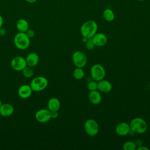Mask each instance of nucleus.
<instances>
[{
	"label": "nucleus",
	"mask_w": 150,
	"mask_h": 150,
	"mask_svg": "<svg viewBox=\"0 0 150 150\" xmlns=\"http://www.w3.org/2000/svg\"><path fill=\"white\" fill-rule=\"evenodd\" d=\"M98 25L94 21H87L82 24L80 28V33L83 37L87 39L92 38L97 33Z\"/></svg>",
	"instance_id": "nucleus-1"
},
{
	"label": "nucleus",
	"mask_w": 150,
	"mask_h": 150,
	"mask_svg": "<svg viewBox=\"0 0 150 150\" xmlns=\"http://www.w3.org/2000/svg\"><path fill=\"white\" fill-rule=\"evenodd\" d=\"M13 43L17 49L26 50L29 47L30 40L25 32H19L13 38Z\"/></svg>",
	"instance_id": "nucleus-2"
},
{
	"label": "nucleus",
	"mask_w": 150,
	"mask_h": 150,
	"mask_svg": "<svg viewBox=\"0 0 150 150\" xmlns=\"http://www.w3.org/2000/svg\"><path fill=\"white\" fill-rule=\"evenodd\" d=\"M129 126L131 131L137 134H143L145 132L148 128L146 121L141 117L133 118L129 123Z\"/></svg>",
	"instance_id": "nucleus-3"
},
{
	"label": "nucleus",
	"mask_w": 150,
	"mask_h": 150,
	"mask_svg": "<svg viewBox=\"0 0 150 150\" xmlns=\"http://www.w3.org/2000/svg\"><path fill=\"white\" fill-rule=\"evenodd\" d=\"M29 85L33 91L39 92L46 89L48 86V80L46 77L39 76L34 77Z\"/></svg>",
	"instance_id": "nucleus-4"
},
{
	"label": "nucleus",
	"mask_w": 150,
	"mask_h": 150,
	"mask_svg": "<svg viewBox=\"0 0 150 150\" xmlns=\"http://www.w3.org/2000/svg\"><path fill=\"white\" fill-rule=\"evenodd\" d=\"M105 70L104 67L100 64H95L93 65L90 69V74L91 78L96 81H98L104 79L105 76Z\"/></svg>",
	"instance_id": "nucleus-5"
},
{
	"label": "nucleus",
	"mask_w": 150,
	"mask_h": 150,
	"mask_svg": "<svg viewBox=\"0 0 150 150\" xmlns=\"http://www.w3.org/2000/svg\"><path fill=\"white\" fill-rule=\"evenodd\" d=\"M84 130L90 137H95L99 131V126L97 122L93 119H88L84 123Z\"/></svg>",
	"instance_id": "nucleus-6"
},
{
	"label": "nucleus",
	"mask_w": 150,
	"mask_h": 150,
	"mask_svg": "<svg viewBox=\"0 0 150 150\" xmlns=\"http://www.w3.org/2000/svg\"><path fill=\"white\" fill-rule=\"evenodd\" d=\"M72 60L76 67H84L87 62V58L84 53L80 50L75 51L72 55Z\"/></svg>",
	"instance_id": "nucleus-7"
},
{
	"label": "nucleus",
	"mask_w": 150,
	"mask_h": 150,
	"mask_svg": "<svg viewBox=\"0 0 150 150\" xmlns=\"http://www.w3.org/2000/svg\"><path fill=\"white\" fill-rule=\"evenodd\" d=\"M35 118L39 123H46L52 119L51 111L47 108L40 109L36 112Z\"/></svg>",
	"instance_id": "nucleus-8"
},
{
	"label": "nucleus",
	"mask_w": 150,
	"mask_h": 150,
	"mask_svg": "<svg viewBox=\"0 0 150 150\" xmlns=\"http://www.w3.org/2000/svg\"><path fill=\"white\" fill-rule=\"evenodd\" d=\"M11 66L15 71H22L27 66L25 58L21 56L14 57L11 62Z\"/></svg>",
	"instance_id": "nucleus-9"
},
{
	"label": "nucleus",
	"mask_w": 150,
	"mask_h": 150,
	"mask_svg": "<svg viewBox=\"0 0 150 150\" xmlns=\"http://www.w3.org/2000/svg\"><path fill=\"white\" fill-rule=\"evenodd\" d=\"M115 131L117 135L120 136H125L131 132L129 124L126 122H120L116 125Z\"/></svg>",
	"instance_id": "nucleus-10"
},
{
	"label": "nucleus",
	"mask_w": 150,
	"mask_h": 150,
	"mask_svg": "<svg viewBox=\"0 0 150 150\" xmlns=\"http://www.w3.org/2000/svg\"><path fill=\"white\" fill-rule=\"evenodd\" d=\"M32 92L33 91L30 85L28 84H23L21 86L18 90V96L21 98L23 99L29 98L31 96Z\"/></svg>",
	"instance_id": "nucleus-11"
},
{
	"label": "nucleus",
	"mask_w": 150,
	"mask_h": 150,
	"mask_svg": "<svg viewBox=\"0 0 150 150\" xmlns=\"http://www.w3.org/2000/svg\"><path fill=\"white\" fill-rule=\"evenodd\" d=\"M91 39L95 46L98 47L103 46L107 42V36L103 33H96Z\"/></svg>",
	"instance_id": "nucleus-12"
},
{
	"label": "nucleus",
	"mask_w": 150,
	"mask_h": 150,
	"mask_svg": "<svg viewBox=\"0 0 150 150\" xmlns=\"http://www.w3.org/2000/svg\"><path fill=\"white\" fill-rule=\"evenodd\" d=\"M14 112V107L9 103H4L0 107V115L4 117L11 116Z\"/></svg>",
	"instance_id": "nucleus-13"
},
{
	"label": "nucleus",
	"mask_w": 150,
	"mask_h": 150,
	"mask_svg": "<svg viewBox=\"0 0 150 150\" xmlns=\"http://www.w3.org/2000/svg\"><path fill=\"white\" fill-rule=\"evenodd\" d=\"M27 66L33 67H35L39 63V55L35 52L29 53L25 58Z\"/></svg>",
	"instance_id": "nucleus-14"
},
{
	"label": "nucleus",
	"mask_w": 150,
	"mask_h": 150,
	"mask_svg": "<svg viewBox=\"0 0 150 150\" xmlns=\"http://www.w3.org/2000/svg\"><path fill=\"white\" fill-rule=\"evenodd\" d=\"M47 107L51 112L58 111L60 108V101L56 97H52L47 101Z\"/></svg>",
	"instance_id": "nucleus-15"
},
{
	"label": "nucleus",
	"mask_w": 150,
	"mask_h": 150,
	"mask_svg": "<svg viewBox=\"0 0 150 150\" xmlns=\"http://www.w3.org/2000/svg\"><path fill=\"white\" fill-rule=\"evenodd\" d=\"M98 85V90L103 93H109L111 91L112 86L111 83L106 80H101L98 81L97 83Z\"/></svg>",
	"instance_id": "nucleus-16"
},
{
	"label": "nucleus",
	"mask_w": 150,
	"mask_h": 150,
	"mask_svg": "<svg viewBox=\"0 0 150 150\" xmlns=\"http://www.w3.org/2000/svg\"><path fill=\"white\" fill-rule=\"evenodd\" d=\"M88 97L90 103L94 105H98L101 102V94L97 90L90 91Z\"/></svg>",
	"instance_id": "nucleus-17"
},
{
	"label": "nucleus",
	"mask_w": 150,
	"mask_h": 150,
	"mask_svg": "<svg viewBox=\"0 0 150 150\" xmlns=\"http://www.w3.org/2000/svg\"><path fill=\"white\" fill-rule=\"evenodd\" d=\"M17 30L20 32H26L29 29V23L25 19H19L16 23Z\"/></svg>",
	"instance_id": "nucleus-18"
},
{
	"label": "nucleus",
	"mask_w": 150,
	"mask_h": 150,
	"mask_svg": "<svg viewBox=\"0 0 150 150\" xmlns=\"http://www.w3.org/2000/svg\"><path fill=\"white\" fill-rule=\"evenodd\" d=\"M103 18H104V19L107 22L112 21L115 18V15H114L113 11L109 8H106L103 11Z\"/></svg>",
	"instance_id": "nucleus-19"
},
{
	"label": "nucleus",
	"mask_w": 150,
	"mask_h": 150,
	"mask_svg": "<svg viewBox=\"0 0 150 150\" xmlns=\"http://www.w3.org/2000/svg\"><path fill=\"white\" fill-rule=\"evenodd\" d=\"M73 77L76 80H81L84 77V71L81 67H76L73 73Z\"/></svg>",
	"instance_id": "nucleus-20"
},
{
	"label": "nucleus",
	"mask_w": 150,
	"mask_h": 150,
	"mask_svg": "<svg viewBox=\"0 0 150 150\" xmlns=\"http://www.w3.org/2000/svg\"><path fill=\"white\" fill-rule=\"evenodd\" d=\"M33 67L26 66L21 71L22 73V75L26 78H30L33 76L34 74Z\"/></svg>",
	"instance_id": "nucleus-21"
},
{
	"label": "nucleus",
	"mask_w": 150,
	"mask_h": 150,
	"mask_svg": "<svg viewBox=\"0 0 150 150\" xmlns=\"http://www.w3.org/2000/svg\"><path fill=\"white\" fill-rule=\"evenodd\" d=\"M122 148L124 150H135L137 149V145L135 142L128 141L123 144Z\"/></svg>",
	"instance_id": "nucleus-22"
},
{
	"label": "nucleus",
	"mask_w": 150,
	"mask_h": 150,
	"mask_svg": "<svg viewBox=\"0 0 150 150\" xmlns=\"http://www.w3.org/2000/svg\"><path fill=\"white\" fill-rule=\"evenodd\" d=\"M87 88L90 90V91H94V90H97L98 88V85H97V83L96 81L94 80V81H91L89 83H88V84H87Z\"/></svg>",
	"instance_id": "nucleus-23"
},
{
	"label": "nucleus",
	"mask_w": 150,
	"mask_h": 150,
	"mask_svg": "<svg viewBox=\"0 0 150 150\" xmlns=\"http://www.w3.org/2000/svg\"><path fill=\"white\" fill-rule=\"evenodd\" d=\"M85 45H86V47L88 49V50H91L93 49L94 48V47L96 46L94 44L92 39H88L87 40V41L85 42Z\"/></svg>",
	"instance_id": "nucleus-24"
},
{
	"label": "nucleus",
	"mask_w": 150,
	"mask_h": 150,
	"mask_svg": "<svg viewBox=\"0 0 150 150\" xmlns=\"http://www.w3.org/2000/svg\"><path fill=\"white\" fill-rule=\"evenodd\" d=\"M26 34L27 35V36L30 39V38H32L34 36H35V32L34 30H33L32 29H29L26 32Z\"/></svg>",
	"instance_id": "nucleus-25"
},
{
	"label": "nucleus",
	"mask_w": 150,
	"mask_h": 150,
	"mask_svg": "<svg viewBox=\"0 0 150 150\" xmlns=\"http://www.w3.org/2000/svg\"><path fill=\"white\" fill-rule=\"evenodd\" d=\"M51 115H52V118H56L59 116V114L57 111L51 112Z\"/></svg>",
	"instance_id": "nucleus-26"
},
{
	"label": "nucleus",
	"mask_w": 150,
	"mask_h": 150,
	"mask_svg": "<svg viewBox=\"0 0 150 150\" xmlns=\"http://www.w3.org/2000/svg\"><path fill=\"white\" fill-rule=\"evenodd\" d=\"M137 149V150H148V149H149V148H148V147L145 146L140 145V146H138V147L137 148V149Z\"/></svg>",
	"instance_id": "nucleus-27"
},
{
	"label": "nucleus",
	"mask_w": 150,
	"mask_h": 150,
	"mask_svg": "<svg viewBox=\"0 0 150 150\" xmlns=\"http://www.w3.org/2000/svg\"><path fill=\"white\" fill-rule=\"evenodd\" d=\"M135 143L137 146H140V145H142V141L141 139H137V140L135 141Z\"/></svg>",
	"instance_id": "nucleus-28"
},
{
	"label": "nucleus",
	"mask_w": 150,
	"mask_h": 150,
	"mask_svg": "<svg viewBox=\"0 0 150 150\" xmlns=\"http://www.w3.org/2000/svg\"><path fill=\"white\" fill-rule=\"evenodd\" d=\"M6 33V30L2 28H0V35L4 36Z\"/></svg>",
	"instance_id": "nucleus-29"
},
{
	"label": "nucleus",
	"mask_w": 150,
	"mask_h": 150,
	"mask_svg": "<svg viewBox=\"0 0 150 150\" xmlns=\"http://www.w3.org/2000/svg\"><path fill=\"white\" fill-rule=\"evenodd\" d=\"M3 22H4L3 18H2V15L0 14V28H2V25H3Z\"/></svg>",
	"instance_id": "nucleus-30"
},
{
	"label": "nucleus",
	"mask_w": 150,
	"mask_h": 150,
	"mask_svg": "<svg viewBox=\"0 0 150 150\" xmlns=\"http://www.w3.org/2000/svg\"><path fill=\"white\" fill-rule=\"evenodd\" d=\"M26 1H27L28 2H29V3H34V2H35L37 0H25Z\"/></svg>",
	"instance_id": "nucleus-31"
},
{
	"label": "nucleus",
	"mask_w": 150,
	"mask_h": 150,
	"mask_svg": "<svg viewBox=\"0 0 150 150\" xmlns=\"http://www.w3.org/2000/svg\"><path fill=\"white\" fill-rule=\"evenodd\" d=\"M1 104H2V101H1V98H0V107H1Z\"/></svg>",
	"instance_id": "nucleus-32"
},
{
	"label": "nucleus",
	"mask_w": 150,
	"mask_h": 150,
	"mask_svg": "<svg viewBox=\"0 0 150 150\" xmlns=\"http://www.w3.org/2000/svg\"><path fill=\"white\" fill-rule=\"evenodd\" d=\"M138 1H144L145 0H138Z\"/></svg>",
	"instance_id": "nucleus-33"
},
{
	"label": "nucleus",
	"mask_w": 150,
	"mask_h": 150,
	"mask_svg": "<svg viewBox=\"0 0 150 150\" xmlns=\"http://www.w3.org/2000/svg\"><path fill=\"white\" fill-rule=\"evenodd\" d=\"M149 86H150V82H149Z\"/></svg>",
	"instance_id": "nucleus-34"
}]
</instances>
